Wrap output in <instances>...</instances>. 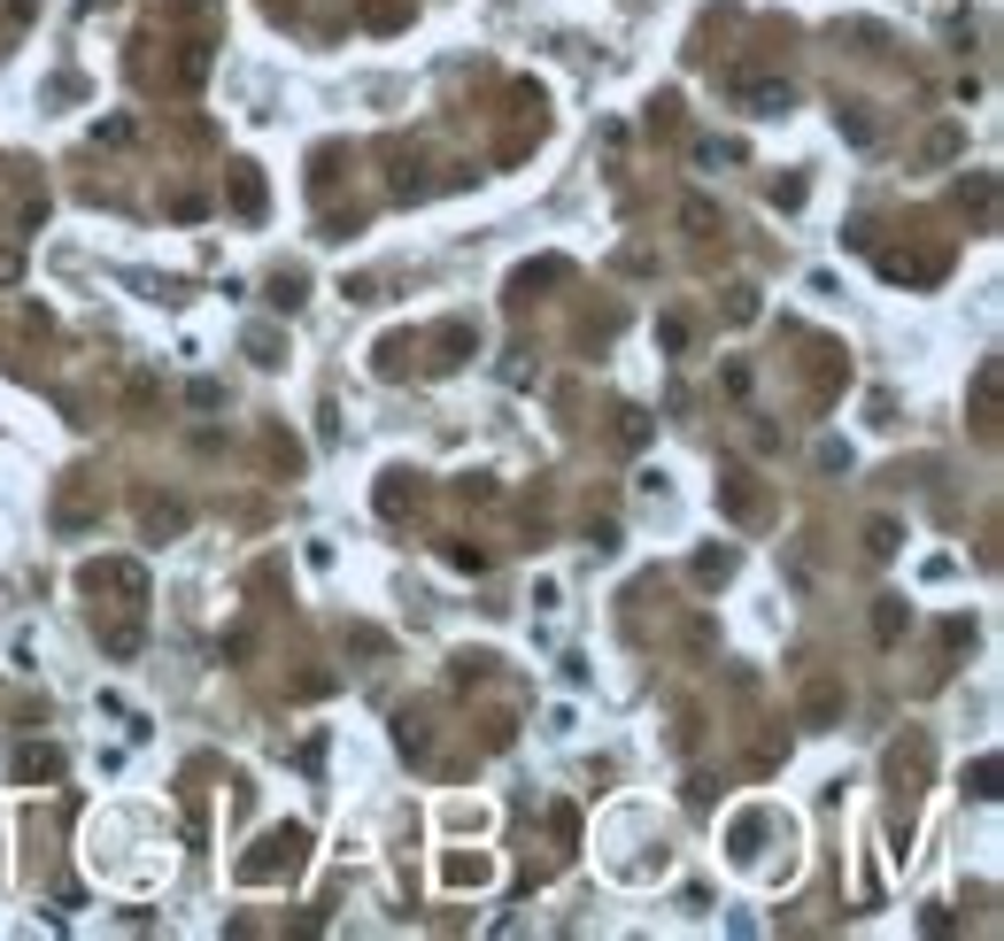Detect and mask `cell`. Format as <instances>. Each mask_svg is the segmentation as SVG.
Returning a JSON list of instances; mask_svg holds the SVG:
<instances>
[{
	"instance_id": "obj_1",
	"label": "cell",
	"mask_w": 1004,
	"mask_h": 941,
	"mask_svg": "<svg viewBox=\"0 0 1004 941\" xmlns=\"http://www.w3.org/2000/svg\"><path fill=\"white\" fill-rule=\"evenodd\" d=\"M302 857H310V826H271V833L232 864V880H240V888H279V880L302 872Z\"/></svg>"
},
{
	"instance_id": "obj_2",
	"label": "cell",
	"mask_w": 1004,
	"mask_h": 941,
	"mask_svg": "<svg viewBox=\"0 0 1004 941\" xmlns=\"http://www.w3.org/2000/svg\"><path fill=\"white\" fill-rule=\"evenodd\" d=\"M78 579H86V595H124V603H148V571H140V564H124V556H101V564H86Z\"/></svg>"
},
{
	"instance_id": "obj_3",
	"label": "cell",
	"mask_w": 1004,
	"mask_h": 941,
	"mask_svg": "<svg viewBox=\"0 0 1004 941\" xmlns=\"http://www.w3.org/2000/svg\"><path fill=\"white\" fill-rule=\"evenodd\" d=\"M773 826H781V818H773V810H742V818H734V826H726V857H734V864H742V872H750V864H757V857H765V833H773Z\"/></svg>"
},
{
	"instance_id": "obj_4",
	"label": "cell",
	"mask_w": 1004,
	"mask_h": 941,
	"mask_svg": "<svg viewBox=\"0 0 1004 941\" xmlns=\"http://www.w3.org/2000/svg\"><path fill=\"white\" fill-rule=\"evenodd\" d=\"M734 101H742L750 117H789V109H796V93H789L781 78H750V70L734 78Z\"/></svg>"
},
{
	"instance_id": "obj_5",
	"label": "cell",
	"mask_w": 1004,
	"mask_h": 941,
	"mask_svg": "<svg viewBox=\"0 0 1004 941\" xmlns=\"http://www.w3.org/2000/svg\"><path fill=\"white\" fill-rule=\"evenodd\" d=\"M263 209H271V193H263V170H255V162H232V216L263 224Z\"/></svg>"
},
{
	"instance_id": "obj_6",
	"label": "cell",
	"mask_w": 1004,
	"mask_h": 941,
	"mask_svg": "<svg viewBox=\"0 0 1004 941\" xmlns=\"http://www.w3.org/2000/svg\"><path fill=\"white\" fill-rule=\"evenodd\" d=\"M488 880H495V857H488V849H472V857L449 849V857H441V888H488Z\"/></svg>"
},
{
	"instance_id": "obj_7",
	"label": "cell",
	"mask_w": 1004,
	"mask_h": 941,
	"mask_svg": "<svg viewBox=\"0 0 1004 941\" xmlns=\"http://www.w3.org/2000/svg\"><path fill=\"white\" fill-rule=\"evenodd\" d=\"M8 772H16V787H39L62 772V749H47V741H23L16 757H8Z\"/></svg>"
},
{
	"instance_id": "obj_8",
	"label": "cell",
	"mask_w": 1004,
	"mask_h": 941,
	"mask_svg": "<svg viewBox=\"0 0 1004 941\" xmlns=\"http://www.w3.org/2000/svg\"><path fill=\"white\" fill-rule=\"evenodd\" d=\"M804 371H812V394H820V402L850 386V363H842V347H812V363H804Z\"/></svg>"
},
{
	"instance_id": "obj_9",
	"label": "cell",
	"mask_w": 1004,
	"mask_h": 941,
	"mask_svg": "<svg viewBox=\"0 0 1004 941\" xmlns=\"http://www.w3.org/2000/svg\"><path fill=\"white\" fill-rule=\"evenodd\" d=\"M556 279H572V263H564V255H541V263H525V271L510 279V302H525L533 286H556Z\"/></svg>"
},
{
	"instance_id": "obj_10",
	"label": "cell",
	"mask_w": 1004,
	"mask_h": 941,
	"mask_svg": "<svg viewBox=\"0 0 1004 941\" xmlns=\"http://www.w3.org/2000/svg\"><path fill=\"white\" fill-rule=\"evenodd\" d=\"M719 509H726L734 525H750V517H757V486H750L742 471H726V478H719Z\"/></svg>"
},
{
	"instance_id": "obj_11",
	"label": "cell",
	"mask_w": 1004,
	"mask_h": 941,
	"mask_svg": "<svg viewBox=\"0 0 1004 941\" xmlns=\"http://www.w3.org/2000/svg\"><path fill=\"white\" fill-rule=\"evenodd\" d=\"M904 626H912L904 595H881V603H873V640H881V648H896V640H904Z\"/></svg>"
},
{
	"instance_id": "obj_12",
	"label": "cell",
	"mask_w": 1004,
	"mask_h": 941,
	"mask_svg": "<svg viewBox=\"0 0 1004 941\" xmlns=\"http://www.w3.org/2000/svg\"><path fill=\"white\" fill-rule=\"evenodd\" d=\"M842 718V687L835 679H812V687H804V726H835Z\"/></svg>"
},
{
	"instance_id": "obj_13",
	"label": "cell",
	"mask_w": 1004,
	"mask_h": 941,
	"mask_svg": "<svg viewBox=\"0 0 1004 941\" xmlns=\"http://www.w3.org/2000/svg\"><path fill=\"white\" fill-rule=\"evenodd\" d=\"M433 347H441V355H433V371H456L480 340H472V324H441V332H433Z\"/></svg>"
},
{
	"instance_id": "obj_14",
	"label": "cell",
	"mask_w": 1004,
	"mask_h": 941,
	"mask_svg": "<svg viewBox=\"0 0 1004 941\" xmlns=\"http://www.w3.org/2000/svg\"><path fill=\"white\" fill-rule=\"evenodd\" d=\"M140 640H148V633H140V618H109V626H101V648H109L117 664H124V656H140Z\"/></svg>"
},
{
	"instance_id": "obj_15",
	"label": "cell",
	"mask_w": 1004,
	"mask_h": 941,
	"mask_svg": "<svg viewBox=\"0 0 1004 941\" xmlns=\"http://www.w3.org/2000/svg\"><path fill=\"white\" fill-rule=\"evenodd\" d=\"M974 417H982V433H997V363L974 371Z\"/></svg>"
},
{
	"instance_id": "obj_16",
	"label": "cell",
	"mask_w": 1004,
	"mask_h": 941,
	"mask_svg": "<svg viewBox=\"0 0 1004 941\" xmlns=\"http://www.w3.org/2000/svg\"><path fill=\"white\" fill-rule=\"evenodd\" d=\"M379 509H386V517L418 509V478H410V471H386V486H379Z\"/></svg>"
},
{
	"instance_id": "obj_17",
	"label": "cell",
	"mask_w": 1004,
	"mask_h": 941,
	"mask_svg": "<svg viewBox=\"0 0 1004 941\" xmlns=\"http://www.w3.org/2000/svg\"><path fill=\"white\" fill-rule=\"evenodd\" d=\"M896 548H904V533H896V517H873V525H865V556H873V564H888Z\"/></svg>"
},
{
	"instance_id": "obj_18",
	"label": "cell",
	"mask_w": 1004,
	"mask_h": 941,
	"mask_svg": "<svg viewBox=\"0 0 1004 941\" xmlns=\"http://www.w3.org/2000/svg\"><path fill=\"white\" fill-rule=\"evenodd\" d=\"M140 517H148V533H185V502H140Z\"/></svg>"
},
{
	"instance_id": "obj_19",
	"label": "cell",
	"mask_w": 1004,
	"mask_h": 941,
	"mask_svg": "<svg viewBox=\"0 0 1004 941\" xmlns=\"http://www.w3.org/2000/svg\"><path fill=\"white\" fill-rule=\"evenodd\" d=\"M201 78H209V47H201V39H185V47H178V85L193 93Z\"/></svg>"
},
{
	"instance_id": "obj_20",
	"label": "cell",
	"mask_w": 1004,
	"mask_h": 941,
	"mask_svg": "<svg viewBox=\"0 0 1004 941\" xmlns=\"http://www.w3.org/2000/svg\"><path fill=\"white\" fill-rule=\"evenodd\" d=\"M86 517H93V502H86L78 486H62V502H54V525H62V533H78Z\"/></svg>"
},
{
	"instance_id": "obj_21",
	"label": "cell",
	"mask_w": 1004,
	"mask_h": 941,
	"mask_svg": "<svg viewBox=\"0 0 1004 941\" xmlns=\"http://www.w3.org/2000/svg\"><path fill=\"white\" fill-rule=\"evenodd\" d=\"M695 579H703V587L734 579V548H703V556H695Z\"/></svg>"
},
{
	"instance_id": "obj_22",
	"label": "cell",
	"mask_w": 1004,
	"mask_h": 941,
	"mask_svg": "<svg viewBox=\"0 0 1004 941\" xmlns=\"http://www.w3.org/2000/svg\"><path fill=\"white\" fill-rule=\"evenodd\" d=\"M248 355H255L263 371H279V363H287V340H279V332H248Z\"/></svg>"
},
{
	"instance_id": "obj_23",
	"label": "cell",
	"mask_w": 1004,
	"mask_h": 941,
	"mask_svg": "<svg viewBox=\"0 0 1004 941\" xmlns=\"http://www.w3.org/2000/svg\"><path fill=\"white\" fill-rule=\"evenodd\" d=\"M680 224H687V232H726V224H719V209H711V201H680Z\"/></svg>"
},
{
	"instance_id": "obj_24",
	"label": "cell",
	"mask_w": 1004,
	"mask_h": 941,
	"mask_svg": "<svg viewBox=\"0 0 1004 941\" xmlns=\"http://www.w3.org/2000/svg\"><path fill=\"white\" fill-rule=\"evenodd\" d=\"M958 148H966V132H958V124H943V132H927V162H951V155H958Z\"/></svg>"
},
{
	"instance_id": "obj_25",
	"label": "cell",
	"mask_w": 1004,
	"mask_h": 941,
	"mask_svg": "<svg viewBox=\"0 0 1004 941\" xmlns=\"http://www.w3.org/2000/svg\"><path fill=\"white\" fill-rule=\"evenodd\" d=\"M363 16H371V23H379V31H394V23H410V8H402V0H371V8H363Z\"/></svg>"
},
{
	"instance_id": "obj_26",
	"label": "cell",
	"mask_w": 1004,
	"mask_h": 941,
	"mask_svg": "<svg viewBox=\"0 0 1004 941\" xmlns=\"http://www.w3.org/2000/svg\"><path fill=\"white\" fill-rule=\"evenodd\" d=\"M619 441L642 448V441H650V417H642V409H619Z\"/></svg>"
},
{
	"instance_id": "obj_27",
	"label": "cell",
	"mask_w": 1004,
	"mask_h": 941,
	"mask_svg": "<svg viewBox=\"0 0 1004 941\" xmlns=\"http://www.w3.org/2000/svg\"><path fill=\"white\" fill-rule=\"evenodd\" d=\"M657 347H672V355L687 347V316H657Z\"/></svg>"
},
{
	"instance_id": "obj_28",
	"label": "cell",
	"mask_w": 1004,
	"mask_h": 941,
	"mask_svg": "<svg viewBox=\"0 0 1004 941\" xmlns=\"http://www.w3.org/2000/svg\"><path fill=\"white\" fill-rule=\"evenodd\" d=\"M93 140H109V148H132V117H109V124H93Z\"/></svg>"
},
{
	"instance_id": "obj_29",
	"label": "cell",
	"mask_w": 1004,
	"mask_h": 941,
	"mask_svg": "<svg viewBox=\"0 0 1004 941\" xmlns=\"http://www.w3.org/2000/svg\"><path fill=\"white\" fill-rule=\"evenodd\" d=\"M974 795H982V802H997V757H982V765H974Z\"/></svg>"
},
{
	"instance_id": "obj_30",
	"label": "cell",
	"mask_w": 1004,
	"mask_h": 941,
	"mask_svg": "<svg viewBox=\"0 0 1004 941\" xmlns=\"http://www.w3.org/2000/svg\"><path fill=\"white\" fill-rule=\"evenodd\" d=\"M726 316H734V324H750V316H757V294H750V286H734V294H726Z\"/></svg>"
},
{
	"instance_id": "obj_31",
	"label": "cell",
	"mask_w": 1004,
	"mask_h": 941,
	"mask_svg": "<svg viewBox=\"0 0 1004 941\" xmlns=\"http://www.w3.org/2000/svg\"><path fill=\"white\" fill-rule=\"evenodd\" d=\"M16 224L31 232V224H47V193H23V209H16Z\"/></svg>"
},
{
	"instance_id": "obj_32",
	"label": "cell",
	"mask_w": 1004,
	"mask_h": 941,
	"mask_svg": "<svg viewBox=\"0 0 1004 941\" xmlns=\"http://www.w3.org/2000/svg\"><path fill=\"white\" fill-rule=\"evenodd\" d=\"M271 302H279V310H302V279H294V271H287V279H279V286H271Z\"/></svg>"
},
{
	"instance_id": "obj_33",
	"label": "cell",
	"mask_w": 1004,
	"mask_h": 941,
	"mask_svg": "<svg viewBox=\"0 0 1004 941\" xmlns=\"http://www.w3.org/2000/svg\"><path fill=\"white\" fill-rule=\"evenodd\" d=\"M263 8H271V16H287V8H294V0H263Z\"/></svg>"
},
{
	"instance_id": "obj_34",
	"label": "cell",
	"mask_w": 1004,
	"mask_h": 941,
	"mask_svg": "<svg viewBox=\"0 0 1004 941\" xmlns=\"http://www.w3.org/2000/svg\"><path fill=\"white\" fill-rule=\"evenodd\" d=\"M178 8H185V16H193V8H209V0H178Z\"/></svg>"
}]
</instances>
